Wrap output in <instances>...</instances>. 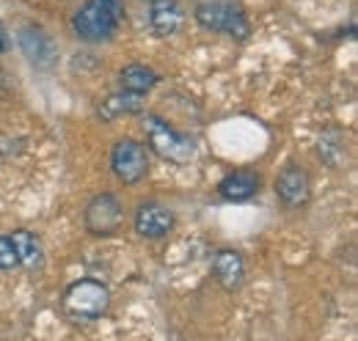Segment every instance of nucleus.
Returning a JSON list of instances; mask_svg holds the SVG:
<instances>
[{
	"label": "nucleus",
	"mask_w": 358,
	"mask_h": 341,
	"mask_svg": "<svg viewBox=\"0 0 358 341\" xmlns=\"http://www.w3.org/2000/svg\"><path fill=\"white\" fill-rule=\"evenodd\" d=\"M141 127H143L149 149H152L160 160H166V163H171V166H190V163L196 160V140H193L190 135L179 132L174 124H169L163 116L146 113Z\"/></svg>",
	"instance_id": "nucleus-1"
},
{
	"label": "nucleus",
	"mask_w": 358,
	"mask_h": 341,
	"mask_svg": "<svg viewBox=\"0 0 358 341\" xmlns=\"http://www.w3.org/2000/svg\"><path fill=\"white\" fill-rule=\"evenodd\" d=\"M196 22L210 34H226L234 42H245L251 36V22L245 11L231 0H201L193 11Z\"/></svg>",
	"instance_id": "nucleus-2"
},
{
	"label": "nucleus",
	"mask_w": 358,
	"mask_h": 341,
	"mask_svg": "<svg viewBox=\"0 0 358 341\" xmlns=\"http://www.w3.org/2000/svg\"><path fill=\"white\" fill-rule=\"evenodd\" d=\"M110 308V289L96 278H80L66 286L64 311L78 322H94Z\"/></svg>",
	"instance_id": "nucleus-3"
},
{
	"label": "nucleus",
	"mask_w": 358,
	"mask_h": 341,
	"mask_svg": "<svg viewBox=\"0 0 358 341\" xmlns=\"http://www.w3.org/2000/svg\"><path fill=\"white\" fill-rule=\"evenodd\" d=\"M122 22L99 3V0H86L75 14H72V34L86 44L110 42L119 34Z\"/></svg>",
	"instance_id": "nucleus-4"
},
{
	"label": "nucleus",
	"mask_w": 358,
	"mask_h": 341,
	"mask_svg": "<svg viewBox=\"0 0 358 341\" xmlns=\"http://www.w3.org/2000/svg\"><path fill=\"white\" fill-rule=\"evenodd\" d=\"M124 223V207L116 193H96L83 212V226L91 237H116Z\"/></svg>",
	"instance_id": "nucleus-5"
},
{
	"label": "nucleus",
	"mask_w": 358,
	"mask_h": 341,
	"mask_svg": "<svg viewBox=\"0 0 358 341\" xmlns=\"http://www.w3.org/2000/svg\"><path fill=\"white\" fill-rule=\"evenodd\" d=\"M110 170L122 184H138L149 173V149L135 138L116 140L110 149Z\"/></svg>",
	"instance_id": "nucleus-6"
},
{
	"label": "nucleus",
	"mask_w": 358,
	"mask_h": 341,
	"mask_svg": "<svg viewBox=\"0 0 358 341\" xmlns=\"http://www.w3.org/2000/svg\"><path fill=\"white\" fill-rule=\"evenodd\" d=\"M275 196L289 210L306 207L312 198V179H309L306 168L298 163H287L284 170L275 176Z\"/></svg>",
	"instance_id": "nucleus-7"
},
{
	"label": "nucleus",
	"mask_w": 358,
	"mask_h": 341,
	"mask_svg": "<svg viewBox=\"0 0 358 341\" xmlns=\"http://www.w3.org/2000/svg\"><path fill=\"white\" fill-rule=\"evenodd\" d=\"M174 212L160 204V201H143L138 204L133 217V226H135V234L143 237V240H166L171 231H174Z\"/></svg>",
	"instance_id": "nucleus-8"
},
{
	"label": "nucleus",
	"mask_w": 358,
	"mask_h": 341,
	"mask_svg": "<svg viewBox=\"0 0 358 341\" xmlns=\"http://www.w3.org/2000/svg\"><path fill=\"white\" fill-rule=\"evenodd\" d=\"M17 42H20V50L28 58L31 66H36V69H52L55 66L58 47H55L52 36L47 34L45 28H39V25H22Z\"/></svg>",
	"instance_id": "nucleus-9"
},
{
	"label": "nucleus",
	"mask_w": 358,
	"mask_h": 341,
	"mask_svg": "<svg viewBox=\"0 0 358 341\" xmlns=\"http://www.w3.org/2000/svg\"><path fill=\"white\" fill-rule=\"evenodd\" d=\"M213 278L224 292H237L245 281V261L234 248H221L213 254Z\"/></svg>",
	"instance_id": "nucleus-10"
},
{
	"label": "nucleus",
	"mask_w": 358,
	"mask_h": 341,
	"mask_svg": "<svg viewBox=\"0 0 358 341\" xmlns=\"http://www.w3.org/2000/svg\"><path fill=\"white\" fill-rule=\"evenodd\" d=\"M185 25V8L179 0H152L149 3V28L157 39L177 36Z\"/></svg>",
	"instance_id": "nucleus-11"
},
{
	"label": "nucleus",
	"mask_w": 358,
	"mask_h": 341,
	"mask_svg": "<svg viewBox=\"0 0 358 341\" xmlns=\"http://www.w3.org/2000/svg\"><path fill=\"white\" fill-rule=\"evenodd\" d=\"M259 187H262V179H259L257 170L240 168L226 173L224 179L218 182V196L226 198V201L243 204V201H251L254 196H259Z\"/></svg>",
	"instance_id": "nucleus-12"
},
{
	"label": "nucleus",
	"mask_w": 358,
	"mask_h": 341,
	"mask_svg": "<svg viewBox=\"0 0 358 341\" xmlns=\"http://www.w3.org/2000/svg\"><path fill=\"white\" fill-rule=\"evenodd\" d=\"M8 240H11V248L17 254V267H25L31 273L42 270V264H45V245H42L36 231L17 228V231L8 234Z\"/></svg>",
	"instance_id": "nucleus-13"
},
{
	"label": "nucleus",
	"mask_w": 358,
	"mask_h": 341,
	"mask_svg": "<svg viewBox=\"0 0 358 341\" xmlns=\"http://www.w3.org/2000/svg\"><path fill=\"white\" fill-rule=\"evenodd\" d=\"M143 110V96H138V94H127V91H113V94H108L99 105H96V116L102 119V122H116V119H122V116H135V113H141Z\"/></svg>",
	"instance_id": "nucleus-14"
},
{
	"label": "nucleus",
	"mask_w": 358,
	"mask_h": 341,
	"mask_svg": "<svg viewBox=\"0 0 358 341\" xmlns=\"http://www.w3.org/2000/svg\"><path fill=\"white\" fill-rule=\"evenodd\" d=\"M119 83H122V91L127 94H138V96H146L155 85L160 83L157 72L143 66V64H127L122 72H119Z\"/></svg>",
	"instance_id": "nucleus-15"
},
{
	"label": "nucleus",
	"mask_w": 358,
	"mask_h": 341,
	"mask_svg": "<svg viewBox=\"0 0 358 341\" xmlns=\"http://www.w3.org/2000/svg\"><path fill=\"white\" fill-rule=\"evenodd\" d=\"M320 157L331 166V168H339L342 160H345V140L336 129H328L322 138H320Z\"/></svg>",
	"instance_id": "nucleus-16"
},
{
	"label": "nucleus",
	"mask_w": 358,
	"mask_h": 341,
	"mask_svg": "<svg viewBox=\"0 0 358 341\" xmlns=\"http://www.w3.org/2000/svg\"><path fill=\"white\" fill-rule=\"evenodd\" d=\"M17 267V254L11 248V240L0 234V270H14Z\"/></svg>",
	"instance_id": "nucleus-17"
},
{
	"label": "nucleus",
	"mask_w": 358,
	"mask_h": 341,
	"mask_svg": "<svg viewBox=\"0 0 358 341\" xmlns=\"http://www.w3.org/2000/svg\"><path fill=\"white\" fill-rule=\"evenodd\" d=\"M3 52H6V36L0 34V55H3Z\"/></svg>",
	"instance_id": "nucleus-18"
}]
</instances>
